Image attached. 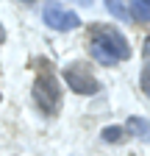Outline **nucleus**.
Listing matches in <instances>:
<instances>
[{
	"mask_svg": "<svg viewBox=\"0 0 150 156\" xmlns=\"http://www.w3.org/2000/svg\"><path fill=\"white\" fill-rule=\"evenodd\" d=\"M89 50H92V58H97L100 64H117L131 56L128 39L111 25H92Z\"/></svg>",
	"mask_w": 150,
	"mask_h": 156,
	"instance_id": "1",
	"label": "nucleus"
},
{
	"mask_svg": "<svg viewBox=\"0 0 150 156\" xmlns=\"http://www.w3.org/2000/svg\"><path fill=\"white\" fill-rule=\"evenodd\" d=\"M33 98H36V103H39V109L45 114H56L61 109V89H59V84H56V78L50 73L39 75L33 81Z\"/></svg>",
	"mask_w": 150,
	"mask_h": 156,
	"instance_id": "2",
	"label": "nucleus"
},
{
	"mask_svg": "<svg viewBox=\"0 0 150 156\" xmlns=\"http://www.w3.org/2000/svg\"><path fill=\"white\" fill-rule=\"evenodd\" d=\"M64 81L75 95H95L97 92V78L92 75L89 64H84V62H70L64 67Z\"/></svg>",
	"mask_w": 150,
	"mask_h": 156,
	"instance_id": "3",
	"label": "nucleus"
},
{
	"mask_svg": "<svg viewBox=\"0 0 150 156\" xmlns=\"http://www.w3.org/2000/svg\"><path fill=\"white\" fill-rule=\"evenodd\" d=\"M45 23H47L53 31H72V28L81 25V17L75 14V11H67V9L59 6V3H50V6L45 9Z\"/></svg>",
	"mask_w": 150,
	"mask_h": 156,
	"instance_id": "4",
	"label": "nucleus"
},
{
	"mask_svg": "<svg viewBox=\"0 0 150 156\" xmlns=\"http://www.w3.org/2000/svg\"><path fill=\"white\" fill-rule=\"evenodd\" d=\"M125 128L134 134V136H139L142 142H150V123L147 120H142V117H131Z\"/></svg>",
	"mask_w": 150,
	"mask_h": 156,
	"instance_id": "5",
	"label": "nucleus"
},
{
	"mask_svg": "<svg viewBox=\"0 0 150 156\" xmlns=\"http://www.w3.org/2000/svg\"><path fill=\"white\" fill-rule=\"evenodd\" d=\"M131 14L142 23H150V0H136V3H131Z\"/></svg>",
	"mask_w": 150,
	"mask_h": 156,
	"instance_id": "6",
	"label": "nucleus"
},
{
	"mask_svg": "<svg viewBox=\"0 0 150 156\" xmlns=\"http://www.w3.org/2000/svg\"><path fill=\"white\" fill-rule=\"evenodd\" d=\"M103 140L106 142H122L125 140V128H120V126H106L103 128Z\"/></svg>",
	"mask_w": 150,
	"mask_h": 156,
	"instance_id": "7",
	"label": "nucleus"
},
{
	"mask_svg": "<svg viewBox=\"0 0 150 156\" xmlns=\"http://www.w3.org/2000/svg\"><path fill=\"white\" fill-rule=\"evenodd\" d=\"M139 87H142V92L150 98V62L145 64V70H142V78H139Z\"/></svg>",
	"mask_w": 150,
	"mask_h": 156,
	"instance_id": "8",
	"label": "nucleus"
},
{
	"mask_svg": "<svg viewBox=\"0 0 150 156\" xmlns=\"http://www.w3.org/2000/svg\"><path fill=\"white\" fill-rule=\"evenodd\" d=\"M108 11L114 14V17H120V20H125V17H128V14H125V9H122L120 3H108Z\"/></svg>",
	"mask_w": 150,
	"mask_h": 156,
	"instance_id": "9",
	"label": "nucleus"
},
{
	"mask_svg": "<svg viewBox=\"0 0 150 156\" xmlns=\"http://www.w3.org/2000/svg\"><path fill=\"white\" fill-rule=\"evenodd\" d=\"M145 56L150 58V36H147V42H145Z\"/></svg>",
	"mask_w": 150,
	"mask_h": 156,
	"instance_id": "10",
	"label": "nucleus"
},
{
	"mask_svg": "<svg viewBox=\"0 0 150 156\" xmlns=\"http://www.w3.org/2000/svg\"><path fill=\"white\" fill-rule=\"evenodd\" d=\"M3 39H6V28L0 25V45H3Z\"/></svg>",
	"mask_w": 150,
	"mask_h": 156,
	"instance_id": "11",
	"label": "nucleus"
},
{
	"mask_svg": "<svg viewBox=\"0 0 150 156\" xmlns=\"http://www.w3.org/2000/svg\"><path fill=\"white\" fill-rule=\"evenodd\" d=\"M0 98H3V95H0Z\"/></svg>",
	"mask_w": 150,
	"mask_h": 156,
	"instance_id": "12",
	"label": "nucleus"
}]
</instances>
